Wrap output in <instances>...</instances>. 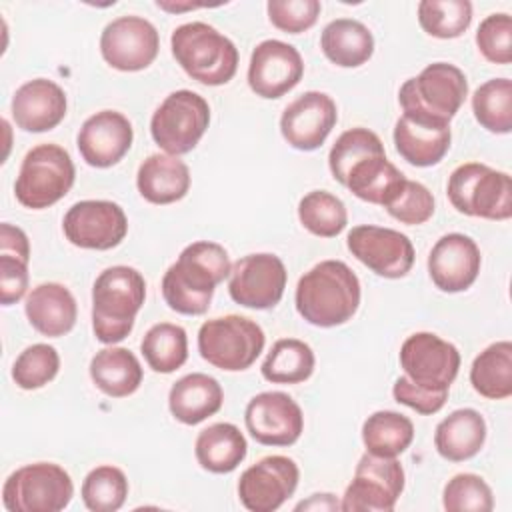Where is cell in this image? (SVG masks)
<instances>
[{"label":"cell","instance_id":"obj_1","mask_svg":"<svg viewBox=\"0 0 512 512\" xmlns=\"http://www.w3.org/2000/svg\"><path fill=\"white\" fill-rule=\"evenodd\" d=\"M232 264L224 246L208 240L188 244L164 272L162 296L166 304L186 316L208 310L216 286L230 276Z\"/></svg>","mask_w":512,"mask_h":512},{"label":"cell","instance_id":"obj_2","mask_svg":"<svg viewBox=\"0 0 512 512\" xmlns=\"http://www.w3.org/2000/svg\"><path fill=\"white\" fill-rule=\"evenodd\" d=\"M360 306V280L342 260H322L296 286V310L312 326L348 322Z\"/></svg>","mask_w":512,"mask_h":512},{"label":"cell","instance_id":"obj_3","mask_svg":"<svg viewBox=\"0 0 512 512\" xmlns=\"http://www.w3.org/2000/svg\"><path fill=\"white\" fill-rule=\"evenodd\" d=\"M146 298V282L132 266L102 270L92 286V330L102 344L122 342L134 328Z\"/></svg>","mask_w":512,"mask_h":512},{"label":"cell","instance_id":"obj_4","mask_svg":"<svg viewBox=\"0 0 512 512\" xmlns=\"http://www.w3.org/2000/svg\"><path fill=\"white\" fill-rule=\"evenodd\" d=\"M170 48L180 68L204 86H222L238 70V48L206 22L180 24L170 36Z\"/></svg>","mask_w":512,"mask_h":512},{"label":"cell","instance_id":"obj_5","mask_svg":"<svg viewBox=\"0 0 512 512\" xmlns=\"http://www.w3.org/2000/svg\"><path fill=\"white\" fill-rule=\"evenodd\" d=\"M466 96L468 80L464 72L454 64L434 62L400 86L398 102L408 116L450 126Z\"/></svg>","mask_w":512,"mask_h":512},{"label":"cell","instance_id":"obj_6","mask_svg":"<svg viewBox=\"0 0 512 512\" xmlns=\"http://www.w3.org/2000/svg\"><path fill=\"white\" fill-rule=\"evenodd\" d=\"M446 194L460 214L486 220H508L512 216V180L506 172L486 164L466 162L454 168Z\"/></svg>","mask_w":512,"mask_h":512},{"label":"cell","instance_id":"obj_7","mask_svg":"<svg viewBox=\"0 0 512 512\" xmlns=\"http://www.w3.org/2000/svg\"><path fill=\"white\" fill-rule=\"evenodd\" d=\"M74 178V162L62 146L38 144L22 160L14 194L24 208L44 210L70 192Z\"/></svg>","mask_w":512,"mask_h":512},{"label":"cell","instance_id":"obj_8","mask_svg":"<svg viewBox=\"0 0 512 512\" xmlns=\"http://www.w3.org/2000/svg\"><path fill=\"white\" fill-rule=\"evenodd\" d=\"M264 330L250 318L228 314L206 320L198 330V352L214 368L240 372L264 350Z\"/></svg>","mask_w":512,"mask_h":512},{"label":"cell","instance_id":"obj_9","mask_svg":"<svg viewBox=\"0 0 512 512\" xmlns=\"http://www.w3.org/2000/svg\"><path fill=\"white\" fill-rule=\"evenodd\" d=\"M74 496L70 474L52 462H34L14 470L2 488L8 512H58Z\"/></svg>","mask_w":512,"mask_h":512},{"label":"cell","instance_id":"obj_10","mask_svg":"<svg viewBox=\"0 0 512 512\" xmlns=\"http://www.w3.org/2000/svg\"><path fill=\"white\" fill-rule=\"evenodd\" d=\"M208 124V102L192 90H176L170 92L154 110L150 134L166 154L180 156L196 148Z\"/></svg>","mask_w":512,"mask_h":512},{"label":"cell","instance_id":"obj_11","mask_svg":"<svg viewBox=\"0 0 512 512\" xmlns=\"http://www.w3.org/2000/svg\"><path fill=\"white\" fill-rule=\"evenodd\" d=\"M404 490V468L396 458L366 452L354 470L340 510L344 512H390Z\"/></svg>","mask_w":512,"mask_h":512},{"label":"cell","instance_id":"obj_12","mask_svg":"<svg viewBox=\"0 0 512 512\" xmlns=\"http://www.w3.org/2000/svg\"><path fill=\"white\" fill-rule=\"evenodd\" d=\"M286 280V266L276 254H248L232 264L228 292L244 308L268 310L282 300Z\"/></svg>","mask_w":512,"mask_h":512},{"label":"cell","instance_id":"obj_13","mask_svg":"<svg viewBox=\"0 0 512 512\" xmlns=\"http://www.w3.org/2000/svg\"><path fill=\"white\" fill-rule=\"evenodd\" d=\"M400 366L406 376L428 390H450L458 376L460 352L432 332H416L400 346Z\"/></svg>","mask_w":512,"mask_h":512},{"label":"cell","instance_id":"obj_14","mask_svg":"<svg viewBox=\"0 0 512 512\" xmlns=\"http://www.w3.org/2000/svg\"><path fill=\"white\" fill-rule=\"evenodd\" d=\"M70 244L86 250L116 248L128 232L124 210L110 200H80L68 208L62 220Z\"/></svg>","mask_w":512,"mask_h":512},{"label":"cell","instance_id":"obj_15","mask_svg":"<svg viewBox=\"0 0 512 512\" xmlns=\"http://www.w3.org/2000/svg\"><path fill=\"white\" fill-rule=\"evenodd\" d=\"M346 246L356 260L382 278H402L414 264V246L398 230L374 224L354 226L346 236Z\"/></svg>","mask_w":512,"mask_h":512},{"label":"cell","instance_id":"obj_16","mask_svg":"<svg viewBox=\"0 0 512 512\" xmlns=\"http://www.w3.org/2000/svg\"><path fill=\"white\" fill-rule=\"evenodd\" d=\"M160 48L154 24L142 16H120L106 24L100 36L102 58L120 72L148 68Z\"/></svg>","mask_w":512,"mask_h":512},{"label":"cell","instance_id":"obj_17","mask_svg":"<svg viewBox=\"0 0 512 512\" xmlns=\"http://www.w3.org/2000/svg\"><path fill=\"white\" fill-rule=\"evenodd\" d=\"M298 466L288 456H266L246 468L238 480V496L250 512L278 510L298 486Z\"/></svg>","mask_w":512,"mask_h":512},{"label":"cell","instance_id":"obj_18","mask_svg":"<svg viewBox=\"0 0 512 512\" xmlns=\"http://www.w3.org/2000/svg\"><path fill=\"white\" fill-rule=\"evenodd\" d=\"M244 422L250 436L264 446H292L304 430L300 406L278 390L256 394L244 410Z\"/></svg>","mask_w":512,"mask_h":512},{"label":"cell","instance_id":"obj_19","mask_svg":"<svg viewBox=\"0 0 512 512\" xmlns=\"http://www.w3.org/2000/svg\"><path fill=\"white\" fill-rule=\"evenodd\" d=\"M304 74L300 52L282 40L260 42L250 56L248 86L266 100H276L290 92Z\"/></svg>","mask_w":512,"mask_h":512},{"label":"cell","instance_id":"obj_20","mask_svg":"<svg viewBox=\"0 0 512 512\" xmlns=\"http://www.w3.org/2000/svg\"><path fill=\"white\" fill-rule=\"evenodd\" d=\"M336 120V102L326 92L310 90L284 108L280 116V132L292 148L312 152L324 144L336 126Z\"/></svg>","mask_w":512,"mask_h":512},{"label":"cell","instance_id":"obj_21","mask_svg":"<svg viewBox=\"0 0 512 512\" xmlns=\"http://www.w3.org/2000/svg\"><path fill=\"white\" fill-rule=\"evenodd\" d=\"M480 264L476 242L460 232L444 234L428 254V274L434 286L448 294L468 290L478 278Z\"/></svg>","mask_w":512,"mask_h":512},{"label":"cell","instance_id":"obj_22","mask_svg":"<svg viewBox=\"0 0 512 512\" xmlns=\"http://www.w3.org/2000/svg\"><path fill=\"white\" fill-rule=\"evenodd\" d=\"M132 140V124L122 112L100 110L84 120L76 146L88 166L110 168L126 156Z\"/></svg>","mask_w":512,"mask_h":512},{"label":"cell","instance_id":"obj_23","mask_svg":"<svg viewBox=\"0 0 512 512\" xmlns=\"http://www.w3.org/2000/svg\"><path fill=\"white\" fill-rule=\"evenodd\" d=\"M64 90L46 78L24 82L12 96L10 112L16 126L24 132H48L66 116Z\"/></svg>","mask_w":512,"mask_h":512},{"label":"cell","instance_id":"obj_24","mask_svg":"<svg viewBox=\"0 0 512 512\" xmlns=\"http://www.w3.org/2000/svg\"><path fill=\"white\" fill-rule=\"evenodd\" d=\"M450 126L402 114L394 126L396 152L412 166H434L450 148Z\"/></svg>","mask_w":512,"mask_h":512},{"label":"cell","instance_id":"obj_25","mask_svg":"<svg viewBox=\"0 0 512 512\" xmlns=\"http://www.w3.org/2000/svg\"><path fill=\"white\" fill-rule=\"evenodd\" d=\"M24 312L34 330L42 336L58 338L74 328L78 306L64 284L44 282L30 290L24 302Z\"/></svg>","mask_w":512,"mask_h":512},{"label":"cell","instance_id":"obj_26","mask_svg":"<svg viewBox=\"0 0 512 512\" xmlns=\"http://www.w3.org/2000/svg\"><path fill=\"white\" fill-rule=\"evenodd\" d=\"M222 402V386L216 378L202 372L182 376L172 384L168 394V408L172 416L186 426L200 424L214 416L222 408Z\"/></svg>","mask_w":512,"mask_h":512},{"label":"cell","instance_id":"obj_27","mask_svg":"<svg viewBox=\"0 0 512 512\" xmlns=\"http://www.w3.org/2000/svg\"><path fill=\"white\" fill-rule=\"evenodd\" d=\"M136 186L150 204H172L190 190L188 166L172 154H150L138 168Z\"/></svg>","mask_w":512,"mask_h":512},{"label":"cell","instance_id":"obj_28","mask_svg":"<svg viewBox=\"0 0 512 512\" xmlns=\"http://www.w3.org/2000/svg\"><path fill=\"white\" fill-rule=\"evenodd\" d=\"M486 440V422L474 408H460L438 422L434 446L450 462H464L480 452Z\"/></svg>","mask_w":512,"mask_h":512},{"label":"cell","instance_id":"obj_29","mask_svg":"<svg viewBox=\"0 0 512 512\" xmlns=\"http://www.w3.org/2000/svg\"><path fill=\"white\" fill-rule=\"evenodd\" d=\"M324 56L340 68H358L374 54V36L360 20L336 18L320 36Z\"/></svg>","mask_w":512,"mask_h":512},{"label":"cell","instance_id":"obj_30","mask_svg":"<svg viewBox=\"0 0 512 512\" xmlns=\"http://www.w3.org/2000/svg\"><path fill=\"white\" fill-rule=\"evenodd\" d=\"M248 444L238 426L216 422L204 428L194 444L198 464L212 474H228L246 458Z\"/></svg>","mask_w":512,"mask_h":512},{"label":"cell","instance_id":"obj_31","mask_svg":"<svg viewBox=\"0 0 512 512\" xmlns=\"http://www.w3.org/2000/svg\"><path fill=\"white\" fill-rule=\"evenodd\" d=\"M142 366L128 348H102L90 360V378L110 398L134 394L142 384Z\"/></svg>","mask_w":512,"mask_h":512},{"label":"cell","instance_id":"obj_32","mask_svg":"<svg viewBox=\"0 0 512 512\" xmlns=\"http://www.w3.org/2000/svg\"><path fill=\"white\" fill-rule=\"evenodd\" d=\"M472 388L490 400L512 396V344L500 340L484 348L470 368Z\"/></svg>","mask_w":512,"mask_h":512},{"label":"cell","instance_id":"obj_33","mask_svg":"<svg viewBox=\"0 0 512 512\" xmlns=\"http://www.w3.org/2000/svg\"><path fill=\"white\" fill-rule=\"evenodd\" d=\"M414 440V424L400 412L378 410L362 424V442L374 456L396 458Z\"/></svg>","mask_w":512,"mask_h":512},{"label":"cell","instance_id":"obj_34","mask_svg":"<svg viewBox=\"0 0 512 512\" xmlns=\"http://www.w3.org/2000/svg\"><path fill=\"white\" fill-rule=\"evenodd\" d=\"M314 352L298 338H282L274 342L262 362V376L272 384H300L314 372Z\"/></svg>","mask_w":512,"mask_h":512},{"label":"cell","instance_id":"obj_35","mask_svg":"<svg viewBox=\"0 0 512 512\" xmlns=\"http://www.w3.org/2000/svg\"><path fill=\"white\" fill-rule=\"evenodd\" d=\"M140 350L154 372L170 374L188 358L186 330L172 322H158L144 334Z\"/></svg>","mask_w":512,"mask_h":512},{"label":"cell","instance_id":"obj_36","mask_svg":"<svg viewBox=\"0 0 512 512\" xmlns=\"http://www.w3.org/2000/svg\"><path fill=\"white\" fill-rule=\"evenodd\" d=\"M472 112L488 132L508 134L512 130V82L492 78L478 86L472 96Z\"/></svg>","mask_w":512,"mask_h":512},{"label":"cell","instance_id":"obj_37","mask_svg":"<svg viewBox=\"0 0 512 512\" xmlns=\"http://www.w3.org/2000/svg\"><path fill=\"white\" fill-rule=\"evenodd\" d=\"M298 218L310 234L320 238H334L348 224L344 202L326 190L308 192L298 204Z\"/></svg>","mask_w":512,"mask_h":512},{"label":"cell","instance_id":"obj_38","mask_svg":"<svg viewBox=\"0 0 512 512\" xmlns=\"http://www.w3.org/2000/svg\"><path fill=\"white\" fill-rule=\"evenodd\" d=\"M418 22L434 38H458L472 22V4L468 0H422L418 4Z\"/></svg>","mask_w":512,"mask_h":512},{"label":"cell","instance_id":"obj_39","mask_svg":"<svg viewBox=\"0 0 512 512\" xmlns=\"http://www.w3.org/2000/svg\"><path fill=\"white\" fill-rule=\"evenodd\" d=\"M82 502L92 512H116L128 496L126 474L110 464L90 470L80 488Z\"/></svg>","mask_w":512,"mask_h":512},{"label":"cell","instance_id":"obj_40","mask_svg":"<svg viewBox=\"0 0 512 512\" xmlns=\"http://www.w3.org/2000/svg\"><path fill=\"white\" fill-rule=\"evenodd\" d=\"M378 152H384V144L376 132L360 126L342 132L328 154V166L334 180L344 184L352 166Z\"/></svg>","mask_w":512,"mask_h":512},{"label":"cell","instance_id":"obj_41","mask_svg":"<svg viewBox=\"0 0 512 512\" xmlns=\"http://www.w3.org/2000/svg\"><path fill=\"white\" fill-rule=\"evenodd\" d=\"M60 356L50 344H32L24 348L12 364V380L22 390H36L56 378Z\"/></svg>","mask_w":512,"mask_h":512},{"label":"cell","instance_id":"obj_42","mask_svg":"<svg viewBox=\"0 0 512 512\" xmlns=\"http://www.w3.org/2000/svg\"><path fill=\"white\" fill-rule=\"evenodd\" d=\"M442 504L448 512H490L494 508V496L484 478L464 472L446 482Z\"/></svg>","mask_w":512,"mask_h":512},{"label":"cell","instance_id":"obj_43","mask_svg":"<svg viewBox=\"0 0 512 512\" xmlns=\"http://www.w3.org/2000/svg\"><path fill=\"white\" fill-rule=\"evenodd\" d=\"M384 208L398 222L416 226V224H424L426 220L432 218L434 196L424 184L406 178L402 188L394 194V198Z\"/></svg>","mask_w":512,"mask_h":512},{"label":"cell","instance_id":"obj_44","mask_svg":"<svg viewBox=\"0 0 512 512\" xmlns=\"http://www.w3.org/2000/svg\"><path fill=\"white\" fill-rule=\"evenodd\" d=\"M476 46L488 62H512V18L506 12L486 16L476 30Z\"/></svg>","mask_w":512,"mask_h":512},{"label":"cell","instance_id":"obj_45","mask_svg":"<svg viewBox=\"0 0 512 512\" xmlns=\"http://www.w3.org/2000/svg\"><path fill=\"white\" fill-rule=\"evenodd\" d=\"M318 0H270L266 4L268 20L282 32L300 34L312 28L320 16Z\"/></svg>","mask_w":512,"mask_h":512},{"label":"cell","instance_id":"obj_46","mask_svg":"<svg viewBox=\"0 0 512 512\" xmlns=\"http://www.w3.org/2000/svg\"><path fill=\"white\" fill-rule=\"evenodd\" d=\"M392 396L398 404H404L418 414H436L448 400V390H428L414 384L408 376H400L394 382Z\"/></svg>","mask_w":512,"mask_h":512},{"label":"cell","instance_id":"obj_47","mask_svg":"<svg viewBox=\"0 0 512 512\" xmlns=\"http://www.w3.org/2000/svg\"><path fill=\"white\" fill-rule=\"evenodd\" d=\"M28 260L24 256L0 252V302L16 304L28 288Z\"/></svg>","mask_w":512,"mask_h":512},{"label":"cell","instance_id":"obj_48","mask_svg":"<svg viewBox=\"0 0 512 512\" xmlns=\"http://www.w3.org/2000/svg\"><path fill=\"white\" fill-rule=\"evenodd\" d=\"M0 252L30 258V242H28V236L24 234V230H20L18 226H12L8 222H2L0 224Z\"/></svg>","mask_w":512,"mask_h":512},{"label":"cell","instance_id":"obj_49","mask_svg":"<svg viewBox=\"0 0 512 512\" xmlns=\"http://www.w3.org/2000/svg\"><path fill=\"white\" fill-rule=\"evenodd\" d=\"M296 510H340V502L334 494H312L310 500L300 502Z\"/></svg>","mask_w":512,"mask_h":512}]
</instances>
